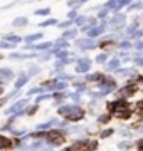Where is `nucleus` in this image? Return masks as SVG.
Returning a JSON list of instances; mask_svg holds the SVG:
<instances>
[{"label":"nucleus","instance_id":"nucleus-14","mask_svg":"<svg viewBox=\"0 0 143 151\" xmlns=\"http://www.w3.org/2000/svg\"><path fill=\"white\" fill-rule=\"evenodd\" d=\"M69 96L67 92H64V91H61V92H54V104L59 108V106H62L64 104V99Z\"/></svg>","mask_w":143,"mask_h":151},{"label":"nucleus","instance_id":"nucleus-24","mask_svg":"<svg viewBox=\"0 0 143 151\" xmlns=\"http://www.w3.org/2000/svg\"><path fill=\"white\" fill-rule=\"evenodd\" d=\"M71 99L74 101V104H79V103H81V94L76 92V94H72V96H71Z\"/></svg>","mask_w":143,"mask_h":151},{"label":"nucleus","instance_id":"nucleus-27","mask_svg":"<svg viewBox=\"0 0 143 151\" xmlns=\"http://www.w3.org/2000/svg\"><path fill=\"white\" fill-rule=\"evenodd\" d=\"M103 60H105V54L99 55V57H98V62H103Z\"/></svg>","mask_w":143,"mask_h":151},{"label":"nucleus","instance_id":"nucleus-6","mask_svg":"<svg viewBox=\"0 0 143 151\" xmlns=\"http://www.w3.org/2000/svg\"><path fill=\"white\" fill-rule=\"evenodd\" d=\"M12 150H15L14 138L4 134V133H0V151H12Z\"/></svg>","mask_w":143,"mask_h":151},{"label":"nucleus","instance_id":"nucleus-13","mask_svg":"<svg viewBox=\"0 0 143 151\" xmlns=\"http://www.w3.org/2000/svg\"><path fill=\"white\" fill-rule=\"evenodd\" d=\"M46 146H47V143L44 139H32L29 143V151H40L44 150Z\"/></svg>","mask_w":143,"mask_h":151},{"label":"nucleus","instance_id":"nucleus-28","mask_svg":"<svg viewBox=\"0 0 143 151\" xmlns=\"http://www.w3.org/2000/svg\"><path fill=\"white\" fill-rule=\"evenodd\" d=\"M4 96V86H0V97Z\"/></svg>","mask_w":143,"mask_h":151},{"label":"nucleus","instance_id":"nucleus-9","mask_svg":"<svg viewBox=\"0 0 143 151\" xmlns=\"http://www.w3.org/2000/svg\"><path fill=\"white\" fill-rule=\"evenodd\" d=\"M116 134V129L113 126H106V128H99V133H98V139H110L111 136Z\"/></svg>","mask_w":143,"mask_h":151},{"label":"nucleus","instance_id":"nucleus-16","mask_svg":"<svg viewBox=\"0 0 143 151\" xmlns=\"http://www.w3.org/2000/svg\"><path fill=\"white\" fill-rule=\"evenodd\" d=\"M46 136H47V131H37V129H34L32 133H29V138H30V139H44L46 141Z\"/></svg>","mask_w":143,"mask_h":151},{"label":"nucleus","instance_id":"nucleus-5","mask_svg":"<svg viewBox=\"0 0 143 151\" xmlns=\"http://www.w3.org/2000/svg\"><path fill=\"white\" fill-rule=\"evenodd\" d=\"M29 106V97H25V99H22V101H17L15 104H12L10 108H7L5 111H4V114H5V118H9V116H12V114L19 113V111H22V109H25Z\"/></svg>","mask_w":143,"mask_h":151},{"label":"nucleus","instance_id":"nucleus-10","mask_svg":"<svg viewBox=\"0 0 143 151\" xmlns=\"http://www.w3.org/2000/svg\"><path fill=\"white\" fill-rule=\"evenodd\" d=\"M72 108H74V104H62V106H59L57 108V118H61V119H66L69 114L72 113Z\"/></svg>","mask_w":143,"mask_h":151},{"label":"nucleus","instance_id":"nucleus-15","mask_svg":"<svg viewBox=\"0 0 143 151\" xmlns=\"http://www.w3.org/2000/svg\"><path fill=\"white\" fill-rule=\"evenodd\" d=\"M98 150H99V139L98 138H89L86 151H98Z\"/></svg>","mask_w":143,"mask_h":151},{"label":"nucleus","instance_id":"nucleus-23","mask_svg":"<svg viewBox=\"0 0 143 151\" xmlns=\"http://www.w3.org/2000/svg\"><path fill=\"white\" fill-rule=\"evenodd\" d=\"M42 89H44V87H32V89L29 91V96H32V94H40Z\"/></svg>","mask_w":143,"mask_h":151},{"label":"nucleus","instance_id":"nucleus-17","mask_svg":"<svg viewBox=\"0 0 143 151\" xmlns=\"http://www.w3.org/2000/svg\"><path fill=\"white\" fill-rule=\"evenodd\" d=\"M116 44H115V40H111V39H106V40H101V42L98 44V47L101 49V50H108V49H111V47H115Z\"/></svg>","mask_w":143,"mask_h":151},{"label":"nucleus","instance_id":"nucleus-19","mask_svg":"<svg viewBox=\"0 0 143 151\" xmlns=\"http://www.w3.org/2000/svg\"><path fill=\"white\" fill-rule=\"evenodd\" d=\"M47 99H54V94H39V96L34 99V103L40 104L42 101H47Z\"/></svg>","mask_w":143,"mask_h":151},{"label":"nucleus","instance_id":"nucleus-22","mask_svg":"<svg viewBox=\"0 0 143 151\" xmlns=\"http://www.w3.org/2000/svg\"><path fill=\"white\" fill-rule=\"evenodd\" d=\"M133 109L135 111H143V99H138L136 103L133 104Z\"/></svg>","mask_w":143,"mask_h":151},{"label":"nucleus","instance_id":"nucleus-21","mask_svg":"<svg viewBox=\"0 0 143 151\" xmlns=\"http://www.w3.org/2000/svg\"><path fill=\"white\" fill-rule=\"evenodd\" d=\"M25 81H27V77H25V76H20V77H19V81L15 82V89H20V87L24 86V84H25Z\"/></svg>","mask_w":143,"mask_h":151},{"label":"nucleus","instance_id":"nucleus-7","mask_svg":"<svg viewBox=\"0 0 143 151\" xmlns=\"http://www.w3.org/2000/svg\"><path fill=\"white\" fill-rule=\"evenodd\" d=\"M88 141H89L88 136H84V134L83 136H76V138H74V141L71 143L72 150H74V151H86Z\"/></svg>","mask_w":143,"mask_h":151},{"label":"nucleus","instance_id":"nucleus-11","mask_svg":"<svg viewBox=\"0 0 143 151\" xmlns=\"http://www.w3.org/2000/svg\"><path fill=\"white\" fill-rule=\"evenodd\" d=\"M116 133H118L120 136H123V139H133V138H135V133L130 129L128 124L121 126V128H116Z\"/></svg>","mask_w":143,"mask_h":151},{"label":"nucleus","instance_id":"nucleus-2","mask_svg":"<svg viewBox=\"0 0 143 151\" xmlns=\"http://www.w3.org/2000/svg\"><path fill=\"white\" fill-rule=\"evenodd\" d=\"M140 92V86L138 84H135V82L130 79V81L125 84V86L118 87L115 91V96L116 97H123V99H131V97H135Z\"/></svg>","mask_w":143,"mask_h":151},{"label":"nucleus","instance_id":"nucleus-25","mask_svg":"<svg viewBox=\"0 0 143 151\" xmlns=\"http://www.w3.org/2000/svg\"><path fill=\"white\" fill-rule=\"evenodd\" d=\"M74 86H76L77 89H79V91H86V87H84V86H86V84H84V82H76Z\"/></svg>","mask_w":143,"mask_h":151},{"label":"nucleus","instance_id":"nucleus-12","mask_svg":"<svg viewBox=\"0 0 143 151\" xmlns=\"http://www.w3.org/2000/svg\"><path fill=\"white\" fill-rule=\"evenodd\" d=\"M116 148L120 151H131L133 148H135V141L131 139H121L116 143Z\"/></svg>","mask_w":143,"mask_h":151},{"label":"nucleus","instance_id":"nucleus-4","mask_svg":"<svg viewBox=\"0 0 143 151\" xmlns=\"http://www.w3.org/2000/svg\"><path fill=\"white\" fill-rule=\"evenodd\" d=\"M113 116H115L116 121H121V123H131L133 119H135V109L130 106V108H125V109H121V111H118V113H115Z\"/></svg>","mask_w":143,"mask_h":151},{"label":"nucleus","instance_id":"nucleus-3","mask_svg":"<svg viewBox=\"0 0 143 151\" xmlns=\"http://www.w3.org/2000/svg\"><path fill=\"white\" fill-rule=\"evenodd\" d=\"M86 116H88V111L83 108V106H79V104H74V108H72V113L67 116V121L71 124H77L81 123V121H84L86 119Z\"/></svg>","mask_w":143,"mask_h":151},{"label":"nucleus","instance_id":"nucleus-8","mask_svg":"<svg viewBox=\"0 0 143 151\" xmlns=\"http://www.w3.org/2000/svg\"><path fill=\"white\" fill-rule=\"evenodd\" d=\"M113 119H115V116L111 113H108V111H105V113H99L98 116H96V124L101 126V128H106L108 124H111Z\"/></svg>","mask_w":143,"mask_h":151},{"label":"nucleus","instance_id":"nucleus-1","mask_svg":"<svg viewBox=\"0 0 143 151\" xmlns=\"http://www.w3.org/2000/svg\"><path fill=\"white\" fill-rule=\"evenodd\" d=\"M46 143L52 148H61L67 143V134L64 129L61 128H52V129L47 131V136H46Z\"/></svg>","mask_w":143,"mask_h":151},{"label":"nucleus","instance_id":"nucleus-18","mask_svg":"<svg viewBox=\"0 0 143 151\" xmlns=\"http://www.w3.org/2000/svg\"><path fill=\"white\" fill-rule=\"evenodd\" d=\"M37 111H39V104H30V106H27V108H25V116H27V118H32V116H35V114H37Z\"/></svg>","mask_w":143,"mask_h":151},{"label":"nucleus","instance_id":"nucleus-20","mask_svg":"<svg viewBox=\"0 0 143 151\" xmlns=\"http://www.w3.org/2000/svg\"><path fill=\"white\" fill-rule=\"evenodd\" d=\"M15 96V92H12V94H7V96H2L0 97V108H4L9 101H10V97H14Z\"/></svg>","mask_w":143,"mask_h":151},{"label":"nucleus","instance_id":"nucleus-26","mask_svg":"<svg viewBox=\"0 0 143 151\" xmlns=\"http://www.w3.org/2000/svg\"><path fill=\"white\" fill-rule=\"evenodd\" d=\"M59 151H74V150H72V146L69 145V146H64V148H61Z\"/></svg>","mask_w":143,"mask_h":151}]
</instances>
